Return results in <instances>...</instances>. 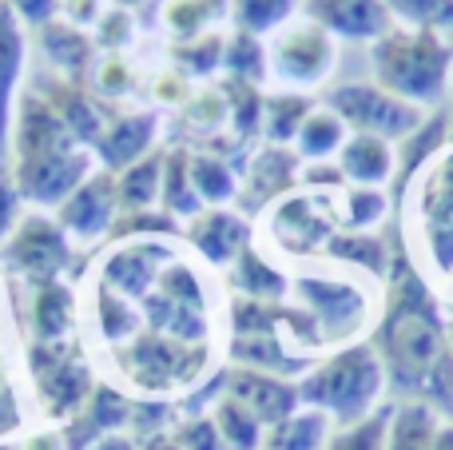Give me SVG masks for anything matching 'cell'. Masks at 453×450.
I'll list each match as a JSON object with an SVG mask.
<instances>
[{
    "label": "cell",
    "mask_w": 453,
    "mask_h": 450,
    "mask_svg": "<svg viewBox=\"0 0 453 450\" xmlns=\"http://www.w3.org/2000/svg\"><path fill=\"white\" fill-rule=\"evenodd\" d=\"M140 450H180V446H175L172 431H167V435H156V438H143V443H140Z\"/></svg>",
    "instance_id": "obj_50"
},
{
    "label": "cell",
    "mask_w": 453,
    "mask_h": 450,
    "mask_svg": "<svg viewBox=\"0 0 453 450\" xmlns=\"http://www.w3.org/2000/svg\"><path fill=\"white\" fill-rule=\"evenodd\" d=\"M28 371H32V383H36L40 411L56 423H68L96 387L92 367H88V359L80 355V347L72 339L32 343L28 347Z\"/></svg>",
    "instance_id": "obj_9"
},
{
    "label": "cell",
    "mask_w": 453,
    "mask_h": 450,
    "mask_svg": "<svg viewBox=\"0 0 453 450\" xmlns=\"http://www.w3.org/2000/svg\"><path fill=\"white\" fill-rule=\"evenodd\" d=\"M438 427H441V419L430 403H422V399H394L386 450H430Z\"/></svg>",
    "instance_id": "obj_32"
},
{
    "label": "cell",
    "mask_w": 453,
    "mask_h": 450,
    "mask_svg": "<svg viewBox=\"0 0 453 450\" xmlns=\"http://www.w3.org/2000/svg\"><path fill=\"white\" fill-rule=\"evenodd\" d=\"M167 116H159L148 104H116L108 112V124H104L100 140H96V164L104 172H124L135 159L151 156L159 148V136H164Z\"/></svg>",
    "instance_id": "obj_11"
},
{
    "label": "cell",
    "mask_w": 453,
    "mask_h": 450,
    "mask_svg": "<svg viewBox=\"0 0 453 450\" xmlns=\"http://www.w3.org/2000/svg\"><path fill=\"white\" fill-rule=\"evenodd\" d=\"M132 403H135V395L111 387V383H96L92 395L84 399V407L60 427L64 446L88 450L92 443H100V438L127 431V423H132Z\"/></svg>",
    "instance_id": "obj_19"
},
{
    "label": "cell",
    "mask_w": 453,
    "mask_h": 450,
    "mask_svg": "<svg viewBox=\"0 0 453 450\" xmlns=\"http://www.w3.org/2000/svg\"><path fill=\"white\" fill-rule=\"evenodd\" d=\"M36 44H40V56H44L48 72L68 76V80H84V84H88V76H92L96 60H100L92 28H80V24L64 20V16H56L44 28H36Z\"/></svg>",
    "instance_id": "obj_20"
},
{
    "label": "cell",
    "mask_w": 453,
    "mask_h": 450,
    "mask_svg": "<svg viewBox=\"0 0 453 450\" xmlns=\"http://www.w3.org/2000/svg\"><path fill=\"white\" fill-rule=\"evenodd\" d=\"M223 48H226V28L203 32L191 40H164V60L188 72L196 84H211L223 72Z\"/></svg>",
    "instance_id": "obj_27"
},
{
    "label": "cell",
    "mask_w": 453,
    "mask_h": 450,
    "mask_svg": "<svg viewBox=\"0 0 453 450\" xmlns=\"http://www.w3.org/2000/svg\"><path fill=\"white\" fill-rule=\"evenodd\" d=\"M390 419H394V399L378 407L374 415H366L362 423H350V427H334V435H330L326 450H386Z\"/></svg>",
    "instance_id": "obj_42"
},
{
    "label": "cell",
    "mask_w": 453,
    "mask_h": 450,
    "mask_svg": "<svg viewBox=\"0 0 453 450\" xmlns=\"http://www.w3.org/2000/svg\"><path fill=\"white\" fill-rule=\"evenodd\" d=\"M196 88L199 84L188 76V72H180L167 60H159L156 68L143 72V100H148V108H156L159 116H175V112L191 100Z\"/></svg>",
    "instance_id": "obj_38"
},
{
    "label": "cell",
    "mask_w": 453,
    "mask_h": 450,
    "mask_svg": "<svg viewBox=\"0 0 453 450\" xmlns=\"http://www.w3.org/2000/svg\"><path fill=\"white\" fill-rule=\"evenodd\" d=\"M311 92H290V88H271L263 104V144H282L290 148L298 136V128L306 124V116L314 112Z\"/></svg>",
    "instance_id": "obj_29"
},
{
    "label": "cell",
    "mask_w": 453,
    "mask_h": 450,
    "mask_svg": "<svg viewBox=\"0 0 453 450\" xmlns=\"http://www.w3.org/2000/svg\"><path fill=\"white\" fill-rule=\"evenodd\" d=\"M140 28H143V20L135 12L108 4L100 12V20L92 24V40H96V48H100V52L135 56V48H140Z\"/></svg>",
    "instance_id": "obj_41"
},
{
    "label": "cell",
    "mask_w": 453,
    "mask_h": 450,
    "mask_svg": "<svg viewBox=\"0 0 453 450\" xmlns=\"http://www.w3.org/2000/svg\"><path fill=\"white\" fill-rule=\"evenodd\" d=\"M172 438L180 450H231L223 443L219 427H215V419L207 411L203 415H180L172 427Z\"/></svg>",
    "instance_id": "obj_44"
},
{
    "label": "cell",
    "mask_w": 453,
    "mask_h": 450,
    "mask_svg": "<svg viewBox=\"0 0 453 450\" xmlns=\"http://www.w3.org/2000/svg\"><path fill=\"white\" fill-rule=\"evenodd\" d=\"M223 395L239 399L250 415H258L263 427H274V423L290 419V415L303 407L295 379L255 371V367H234V363L223 367Z\"/></svg>",
    "instance_id": "obj_16"
},
{
    "label": "cell",
    "mask_w": 453,
    "mask_h": 450,
    "mask_svg": "<svg viewBox=\"0 0 453 450\" xmlns=\"http://www.w3.org/2000/svg\"><path fill=\"white\" fill-rule=\"evenodd\" d=\"M64 4H72V0H60V8H64Z\"/></svg>",
    "instance_id": "obj_53"
},
{
    "label": "cell",
    "mask_w": 453,
    "mask_h": 450,
    "mask_svg": "<svg viewBox=\"0 0 453 450\" xmlns=\"http://www.w3.org/2000/svg\"><path fill=\"white\" fill-rule=\"evenodd\" d=\"M88 88L108 104H127L132 96H143V68L135 56L100 52L92 76H88Z\"/></svg>",
    "instance_id": "obj_34"
},
{
    "label": "cell",
    "mask_w": 453,
    "mask_h": 450,
    "mask_svg": "<svg viewBox=\"0 0 453 450\" xmlns=\"http://www.w3.org/2000/svg\"><path fill=\"white\" fill-rule=\"evenodd\" d=\"M215 84L226 96V128H231L239 140L258 144L263 140V104H266V88L263 84H247V80H231L219 76Z\"/></svg>",
    "instance_id": "obj_33"
},
{
    "label": "cell",
    "mask_w": 453,
    "mask_h": 450,
    "mask_svg": "<svg viewBox=\"0 0 453 450\" xmlns=\"http://www.w3.org/2000/svg\"><path fill=\"white\" fill-rule=\"evenodd\" d=\"M32 76H36V80H28V88H36V92L52 104L56 116H60L64 124H68L72 132L88 144V148H96L104 124H108V112L116 108V104L100 100V96H96L84 80L56 76V72H48V68L44 72H32Z\"/></svg>",
    "instance_id": "obj_14"
},
{
    "label": "cell",
    "mask_w": 453,
    "mask_h": 450,
    "mask_svg": "<svg viewBox=\"0 0 453 450\" xmlns=\"http://www.w3.org/2000/svg\"><path fill=\"white\" fill-rule=\"evenodd\" d=\"M346 136H350V128L338 120L334 108H326V104H314V112L306 116V124L298 128L295 144L290 148L298 151V159L303 164H326V159H334L338 151H342Z\"/></svg>",
    "instance_id": "obj_28"
},
{
    "label": "cell",
    "mask_w": 453,
    "mask_h": 450,
    "mask_svg": "<svg viewBox=\"0 0 453 450\" xmlns=\"http://www.w3.org/2000/svg\"><path fill=\"white\" fill-rule=\"evenodd\" d=\"M330 435H334L330 415L314 411V407H298L290 419L266 427L263 450H326Z\"/></svg>",
    "instance_id": "obj_30"
},
{
    "label": "cell",
    "mask_w": 453,
    "mask_h": 450,
    "mask_svg": "<svg viewBox=\"0 0 453 450\" xmlns=\"http://www.w3.org/2000/svg\"><path fill=\"white\" fill-rule=\"evenodd\" d=\"M430 450H453V423H441L438 435H434V446Z\"/></svg>",
    "instance_id": "obj_51"
},
{
    "label": "cell",
    "mask_w": 453,
    "mask_h": 450,
    "mask_svg": "<svg viewBox=\"0 0 453 450\" xmlns=\"http://www.w3.org/2000/svg\"><path fill=\"white\" fill-rule=\"evenodd\" d=\"M16 450H68V446H64L60 431H36V435H28Z\"/></svg>",
    "instance_id": "obj_47"
},
{
    "label": "cell",
    "mask_w": 453,
    "mask_h": 450,
    "mask_svg": "<svg viewBox=\"0 0 453 450\" xmlns=\"http://www.w3.org/2000/svg\"><path fill=\"white\" fill-rule=\"evenodd\" d=\"M96 167V151L56 116L36 88L24 84L8 140V180L16 196L36 212H56Z\"/></svg>",
    "instance_id": "obj_2"
},
{
    "label": "cell",
    "mask_w": 453,
    "mask_h": 450,
    "mask_svg": "<svg viewBox=\"0 0 453 450\" xmlns=\"http://www.w3.org/2000/svg\"><path fill=\"white\" fill-rule=\"evenodd\" d=\"M116 175V199L119 212H148V207H159V183H164V144H159L151 156L135 159L132 167Z\"/></svg>",
    "instance_id": "obj_31"
},
{
    "label": "cell",
    "mask_w": 453,
    "mask_h": 450,
    "mask_svg": "<svg viewBox=\"0 0 453 450\" xmlns=\"http://www.w3.org/2000/svg\"><path fill=\"white\" fill-rule=\"evenodd\" d=\"M326 260L330 263H342V268H354V271H366L370 279L386 283L390 275V263H394V252L386 244L382 231H338L326 247Z\"/></svg>",
    "instance_id": "obj_25"
},
{
    "label": "cell",
    "mask_w": 453,
    "mask_h": 450,
    "mask_svg": "<svg viewBox=\"0 0 453 450\" xmlns=\"http://www.w3.org/2000/svg\"><path fill=\"white\" fill-rule=\"evenodd\" d=\"M338 215L346 231H378L390 215V191L386 188H342Z\"/></svg>",
    "instance_id": "obj_40"
},
{
    "label": "cell",
    "mask_w": 453,
    "mask_h": 450,
    "mask_svg": "<svg viewBox=\"0 0 453 450\" xmlns=\"http://www.w3.org/2000/svg\"><path fill=\"white\" fill-rule=\"evenodd\" d=\"M219 76L231 80H247V84H263L271 80V52H266L263 36H250V32L226 28V48H223V72Z\"/></svg>",
    "instance_id": "obj_37"
},
{
    "label": "cell",
    "mask_w": 453,
    "mask_h": 450,
    "mask_svg": "<svg viewBox=\"0 0 453 450\" xmlns=\"http://www.w3.org/2000/svg\"><path fill=\"white\" fill-rule=\"evenodd\" d=\"M16 427H20V399H16L8 371H4V359H0V438L12 435Z\"/></svg>",
    "instance_id": "obj_46"
},
{
    "label": "cell",
    "mask_w": 453,
    "mask_h": 450,
    "mask_svg": "<svg viewBox=\"0 0 453 450\" xmlns=\"http://www.w3.org/2000/svg\"><path fill=\"white\" fill-rule=\"evenodd\" d=\"M119 215V199H116V175L96 167L68 199L52 212V220L68 231L72 244H96V239H108L116 228Z\"/></svg>",
    "instance_id": "obj_13"
},
{
    "label": "cell",
    "mask_w": 453,
    "mask_h": 450,
    "mask_svg": "<svg viewBox=\"0 0 453 450\" xmlns=\"http://www.w3.org/2000/svg\"><path fill=\"white\" fill-rule=\"evenodd\" d=\"M226 12H231V28L271 40L295 16H303V0H226Z\"/></svg>",
    "instance_id": "obj_36"
},
{
    "label": "cell",
    "mask_w": 453,
    "mask_h": 450,
    "mask_svg": "<svg viewBox=\"0 0 453 450\" xmlns=\"http://www.w3.org/2000/svg\"><path fill=\"white\" fill-rule=\"evenodd\" d=\"M303 16L326 28L338 44H374L394 28L386 0H303Z\"/></svg>",
    "instance_id": "obj_18"
},
{
    "label": "cell",
    "mask_w": 453,
    "mask_h": 450,
    "mask_svg": "<svg viewBox=\"0 0 453 450\" xmlns=\"http://www.w3.org/2000/svg\"><path fill=\"white\" fill-rule=\"evenodd\" d=\"M298 175H303V159H298L295 148H282V144H263L258 140L250 148L247 164H242V175H239V212L247 215H258L266 212L271 204H279L282 196L298 188Z\"/></svg>",
    "instance_id": "obj_12"
},
{
    "label": "cell",
    "mask_w": 453,
    "mask_h": 450,
    "mask_svg": "<svg viewBox=\"0 0 453 450\" xmlns=\"http://www.w3.org/2000/svg\"><path fill=\"white\" fill-rule=\"evenodd\" d=\"M266 52H271V80L279 88L311 92V88L334 84L338 40L306 16H295L287 28L274 32L266 40Z\"/></svg>",
    "instance_id": "obj_8"
},
{
    "label": "cell",
    "mask_w": 453,
    "mask_h": 450,
    "mask_svg": "<svg viewBox=\"0 0 453 450\" xmlns=\"http://www.w3.org/2000/svg\"><path fill=\"white\" fill-rule=\"evenodd\" d=\"M338 196L342 191H311L295 188L279 204L266 207V244L287 260H322L330 239L342 231L338 215Z\"/></svg>",
    "instance_id": "obj_5"
},
{
    "label": "cell",
    "mask_w": 453,
    "mask_h": 450,
    "mask_svg": "<svg viewBox=\"0 0 453 450\" xmlns=\"http://www.w3.org/2000/svg\"><path fill=\"white\" fill-rule=\"evenodd\" d=\"M159 207L172 220L188 223L203 212V199L191 183V148L183 144H164V183H159Z\"/></svg>",
    "instance_id": "obj_26"
},
{
    "label": "cell",
    "mask_w": 453,
    "mask_h": 450,
    "mask_svg": "<svg viewBox=\"0 0 453 450\" xmlns=\"http://www.w3.org/2000/svg\"><path fill=\"white\" fill-rule=\"evenodd\" d=\"M239 175L242 172L231 159L191 148V183H196V196L203 199V207H231L239 199Z\"/></svg>",
    "instance_id": "obj_35"
},
{
    "label": "cell",
    "mask_w": 453,
    "mask_h": 450,
    "mask_svg": "<svg viewBox=\"0 0 453 450\" xmlns=\"http://www.w3.org/2000/svg\"><path fill=\"white\" fill-rule=\"evenodd\" d=\"M322 104L338 112L350 132L358 136H378V140L402 144L426 124L430 112L406 104L398 96H390L386 88H378L374 80H334L322 88Z\"/></svg>",
    "instance_id": "obj_6"
},
{
    "label": "cell",
    "mask_w": 453,
    "mask_h": 450,
    "mask_svg": "<svg viewBox=\"0 0 453 450\" xmlns=\"http://www.w3.org/2000/svg\"><path fill=\"white\" fill-rule=\"evenodd\" d=\"M390 387H386V367L370 339L346 343L338 351L314 359V367L298 379V399L303 407L330 415L334 427H350L374 415L382 403H390Z\"/></svg>",
    "instance_id": "obj_4"
},
{
    "label": "cell",
    "mask_w": 453,
    "mask_h": 450,
    "mask_svg": "<svg viewBox=\"0 0 453 450\" xmlns=\"http://www.w3.org/2000/svg\"><path fill=\"white\" fill-rule=\"evenodd\" d=\"M108 4L127 8V12H135L140 20H156V12H159V4H164V0H108Z\"/></svg>",
    "instance_id": "obj_48"
},
{
    "label": "cell",
    "mask_w": 453,
    "mask_h": 450,
    "mask_svg": "<svg viewBox=\"0 0 453 450\" xmlns=\"http://www.w3.org/2000/svg\"><path fill=\"white\" fill-rule=\"evenodd\" d=\"M0 268L20 275L24 283L60 279L72 268V239L48 212H28L0 239Z\"/></svg>",
    "instance_id": "obj_10"
},
{
    "label": "cell",
    "mask_w": 453,
    "mask_h": 450,
    "mask_svg": "<svg viewBox=\"0 0 453 450\" xmlns=\"http://www.w3.org/2000/svg\"><path fill=\"white\" fill-rule=\"evenodd\" d=\"M156 24L167 40H191L203 36V32L226 28L231 12H226V0H164Z\"/></svg>",
    "instance_id": "obj_24"
},
{
    "label": "cell",
    "mask_w": 453,
    "mask_h": 450,
    "mask_svg": "<svg viewBox=\"0 0 453 450\" xmlns=\"http://www.w3.org/2000/svg\"><path fill=\"white\" fill-rule=\"evenodd\" d=\"M422 403H430L434 411H438V419L446 415V419L453 423V355H449V347H446V355L434 363V371H430V379H426V387H422Z\"/></svg>",
    "instance_id": "obj_45"
},
{
    "label": "cell",
    "mask_w": 453,
    "mask_h": 450,
    "mask_svg": "<svg viewBox=\"0 0 453 450\" xmlns=\"http://www.w3.org/2000/svg\"><path fill=\"white\" fill-rule=\"evenodd\" d=\"M366 60L370 80L390 96L426 112L446 108V96L453 92V36L394 24L386 36L366 44Z\"/></svg>",
    "instance_id": "obj_3"
},
{
    "label": "cell",
    "mask_w": 453,
    "mask_h": 450,
    "mask_svg": "<svg viewBox=\"0 0 453 450\" xmlns=\"http://www.w3.org/2000/svg\"><path fill=\"white\" fill-rule=\"evenodd\" d=\"M370 347L386 367V387L394 399H418L434 363L446 355V315L410 255H394L386 275V303L378 311Z\"/></svg>",
    "instance_id": "obj_1"
},
{
    "label": "cell",
    "mask_w": 453,
    "mask_h": 450,
    "mask_svg": "<svg viewBox=\"0 0 453 450\" xmlns=\"http://www.w3.org/2000/svg\"><path fill=\"white\" fill-rule=\"evenodd\" d=\"M386 8L402 28H430L453 36V0H386Z\"/></svg>",
    "instance_id": "obj_43"
},
{
    "label": "cell",
    "mask_w": 453,
    "mask_h": 450,
    "mask_svg": "<svg viewBox=\"0 0 453 450\" xmlns=\"http://www.w3.org/2000/svg\"><path fill=\"white\" fill-rule=\"evenodd\" d=\"M215 419V427H219L223 443L231 450H263V438H266V427L258 423V415H250L247 407L239 403V399L231 395H219L211 403V411H207Z\"/></svg>",
    "instance_id": "obj_39"
},
{
    "label": "cell",
    "mask_w": 453,
    "mask_h": 450,
    "mask_svg": "<svg viewBox=\"0 0 453 450\" xmlns=\"http://www.w3.org/2000/svg\"><path fill=\"white\" fill-rule=\"evenodd\" d=\"M24 76H28V28L12 12V4L0 0V175H8V140Z\"/></svg>",
    "instance_id": "obj_15"
},
{
    "label": "cell",
    "mask_w": 453,
    "mask_h": 450,
    "mask_svg": "<svg viewBox=\"0 0 453 450\" xmlns=\"http://www.w3.org/2000/svg\"><path fill=\"white\" fill-rule=\"evenodd\" d=\"M28 287V335L32 343H64L76 331V295L64 279H44Z\"/></svg>",
    "instance_id": "obj_22"
},
{
    "label": "cell",
    "mask_w": 453,
    "mask_h": 450,
    "mask_svg": "<svg viewBox=\"0 0 453 450\" xmlns=\"http://www.w3.org/2000/svg\"><path fill=\"white\" fill-rule=\"evenodd\" d=\"M334 164L342 172L346 188H390L398 180V144L350 132Z\"/></svg>",
    "instance_id": "obj_21"
},
{
    "label": "cell",
    "mask_w": 453,
    "mask_h": 450,
    "mask_svg": "<svg viewBox=\"0 0 453 450\" xmlns=\"http://www.w3.org/2000/svg\"><path fill=\"white\" fill-rule=\"evenodd\" d=\"M183 239L196 247V255L211 268H231L250 244L255 228L239 207H203L196 220L183 223Z\"/></svg>",
    "instance_id": "obj_17"
},
{
    "label": "cell",
    "mask_w": 453,
    "mask_h": 450,
    "mask_svg": "<svg viewBox=\"0 0 453 450\" xmlns=\"http://www.w3.org/2000/svg\"><path fill=\"white\" fill-rule=\"evenodd\" d=\"M402 196L414 204L430 268L453 279V140L414 175V183Z\"/></svg>",
    "instance_id": "obj_7"
},
{
    "label": "cell",
    "mask_w": 453,
    "mask_h": 450,
    "mask_svg": "<svg viewBox=\"0 0 453 450\" xmlns=\"http://www.w3.org/2000/svg\"><path fill=\"white\" fill-rule=\"evenodd\" d=\"M88 450H140V443H135L127 431H119V435H108V438H100V443H92Z\"/></svg>",
    "instance_id": "obj_49"
},
{
    "label": "cell",
    "mask_w": 453,
    "mask_h": 450,
    "mask_svg": "<svg viewBox=\"0 0 453 450\" xmlns=\"http://www.w3.org/2000/svg\"><path fill=\"white\" fill-rule=\"evenodd\" d=\"M231 283L239 299H255V303H287L290 295V271L274 268L255 244L231 263Z\"/></svg>",
    "instance_id": "obj_23"
},
{
    "label": "cell",
    "mask_w": 453,
    "mask_h": 450,
    "mask_svg": "<svg viewBox=\"0 0 453 450\" xmlns=\"http://www.w3.org/2000/svg\"><path fill=\"white\" fill-rule=\"evenodd\" d=\"M446 347H449V355H453V315L446 319Z\"/></svg>",
    "instance_id": "obj_52"
}]
</instances>
